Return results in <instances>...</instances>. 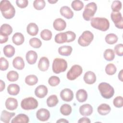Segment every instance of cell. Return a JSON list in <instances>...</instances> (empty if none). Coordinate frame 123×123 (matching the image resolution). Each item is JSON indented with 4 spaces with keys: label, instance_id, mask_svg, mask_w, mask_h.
<instances>
[{
    "label": "cell",
    "instance_id": "1",
    "mask_svg": "<svg viewBox=\"0 0 123 123\" xmlns=\"http://www.w3.org/2000/svg\"><path fill=\"white\" fill-rule=\"evenodd\" d=\"M0 10L3 16L7 19H12L15 15V8L9 0H3L0 1Z\"/></svg>",
    "mask_w": 123,
    "mask_h": 123
},
{
    "label": "cell",
    "instance_id": "2",
    "mask_svg": "<svg viewBox=\"0 0 123 123\" xmlns=\"http://www.w3.org/2000/svg\"><path fill=\"white\" fill-rule=\"evenodd\" d=\"M91 25L94 28L101 31H106L109 29L110 22L104 17H94L91 19Z\"/></svg>",
    "mask_w": 123,
    "mask_h": 123
},
{
    "label": "cell",
    "instance_id": "3",
    "mask_svg": "<svg viewBox=\"0 0 123 123\" xmlns=\"http://www.w3.org/2000/svg\"><path fill=\"white\" fill-rule=\"evenodd\" d=\"M98 89L101 96L106 99L111 98L114 94L113 87L106 82H101L100 83L98 86Z\"/></svg>",
    "mask_w": 123,
    "mask_h": 123
},
{
    "label": "cell",
    "instance_id": "4",
    "mask_svg": "<svg viewBox=\"0 0 123 123\" xmlns=\"http://www.w3.org/2000/svg\"><path fill=\"white\" fill-rule=\"evenodd\" d=\"M67 68V62L63 59L55 58L52 63V69L53 72L56 74L64 72Z\"/></svg>",
    "mask_w": 123,
    "mask_h": 123
},
{
    "label": "cell",
    "instance_id": "5",
    "mask_svg": "<svg viewBox=\"0 0 123 123\" xmlns=\"http://www.w3.org/2000/svg\"><path fill=\"white\" fill-rule=\"evenodd\" d=\"M97 10V6L96 3L92 2L87 4L83 12V18L87 21L90 20L96 12Z\"/></svg>",
    "mask_w": 123,
    "mask_h": 123
},
{
    "label": "cell",
    "instance_id": "6",
    "mask_svg": "<svg viewBox=\"0 0 123 123\" xmlns=\"http://www.w3.org/2000/svg\"><path fill=\"white\" fill-rule=\"evenodd\" d=\"M94 38L93 33L89 31H84L78 39V43L82 47H87L90 44Z\"/></svg>",
    "mask_w": 123,
    "mask_h": 123
},
{
    "label": "cell",
    "instance_id": "7",
    "mask_svg": "<svg viewBox=\"0 0 123 123\" xmlns=\"http://www.w3.org/2000/svg\"><path fill=\"white\" fill-rule=\"evenodd\" d=\"M38 106L37 100L33 97H28L23 99L21 102V108L25 110L36 109Z\"/></svg>",
    "mask_w": 123,
    "mask_h": 123
},
{
    "label": "cell",
    "instance_id": "8",
    "mask_svg": "<svg viewBox=\"0 0 123 123\" xmlns=\"http://www.w3.org/2000/svg\"><path fill=\"white\" fill-rule=\"evenodd\" d=\"M83 72L82 67L78 64L72 66L67 73L66 77L68 80H74L79 76Z\"/></svg>",
    "mask_w": 123,
    "mask_h": 123
},
{
    "label": "cell",
    "instance_id": "9",
    "mask_svg": "<svg viewBox=\"0 0 123 123\" xmlns=\"http://www.w3.org/2000/svg\"><path fill=\"white\" fill-rule=\"evenodd\" d=\"M111 18L117 28L119 29L123 28V18L120 12H112L111 14Z\"/></svg>",
    "mask_w": 123,
    "mask_h": 123
},
{
    "label": "cell",
    "instance_id": "10",
    "mask_svg": "<svg viewBox=\"0 0 123 123\" xmlns=\"http://www.w3.org/2000/svg\"><path fill=\"white\" fill-rule=\"evenodd\" d=\"M36 117L37 119L40 121H47L50 117V112L47 109L41 108L37 111Z\"/></svg>",
    "mask_w": 123,
    "mask_h": 123
},
{
    "label": "cell",
    "instance_id": "11",
    "mask_svg": "<svg viewBox=\"0 0 123 123\" xmlns=\"http://www.w3.org/2000/svg\"><path fill=\"white\" fill-rule=\"evenodd\" d=\"M60 97L62 100L69 102L72 101L74 98V93L73 91L69 88H64L61 91Z\"/></svg>",
    "mask_w": 123,
    "mask_h": 123
},
{
    "label": "cell",
    "instance_id": "12",
    "mask_svg": "<svg viewBox=\"0 0 123 123\" xmlns=\"http://www.w3.org/2000/svg\"><path fill=\"white\" fill-rule=\"evenodd\" d=\"M48 90L46 86L44 85H39L37 86L35 90V94L38 98H44L47 94Z\"/></svg>",
    "mask_w": 123,
    "mask_h": 123
},
{
    "label": "cell",
    "instance_id": "13",
    "mask_svg": "<svg viewBox=\"0 0 123 123\" xmlns=\"http://www.w3.org/2000/svg\"><path fill=\"white\" fill-rule=\"evenodd\" d=\"M93 111L92 106L89 104H85L81 106L79 108L80 113L84 116L90 115Z\"/></svg>",
    "mask_w": 123,
    "mask_h": 123
},
{
    "label": "cell",
    "instance_id": "14",
    "mask_svg": "<svg viewBox=\"0 0 123 123\" xmlns=\"http://www.w3.org/2000/svg\"><path fill=\"white\" fill-rule=\"evenodd\" d=\"M53 26L55 30L58 31H61L65 29L66 23L62 19L60 18H57L53 22Z\"/></svg>",
    "mask_w": 123,
    "mask_h": 123
},
{
    "label": "cell",
    "instance_id": "15",
    "mask_svg": "<svg viewBox=\"0 0 123 123\" xmlns=\"http://www.w3.org/2000/svg\"><path fill=\"white\" fill-rule=\"evenodd\" d=\"M84 80L85 82L88 85H91L95 83L96 81V76L95 73L91 71H87L84 75Z\"/></svg>",
    "mask_w": 123,
    "mask_h": 123
},
{
    "label": "cell",
    "instance_id": "16",
    "mask_svg": "<svg viewBox=\"0 0 123 123\" xmlns=\"http://www.w3.org/2000/svg\"><path fill=\"white\" fill-rule=\"evenodd\" d=\"M5 107L7 109L10 111H13L18 107V101L13 98H8L5 101Z\"/></svg>",
    "mask_w": 123,
    "mask_h": 123
},
{
    "label": "cell",
    "instance_id": "17",
    "mask_svg": "<svg viewBox=\"0 0 123 123\" xmlns=\"http://www.w3.org/2000/svg\"><path fill=\"white\" fill-rule=\"evenodd\" d=\"M49 66V62L46 57H42L38 63V68L39 70L45 72L46 71Z\"/></svg>",
    "mask_w": 123,
    "mask_h": 123
},
{
    "label": "cell",
    "instance_id": "18",
    "mask_svg": "<svg viewBox=\"0 0 123 123\" xmlns=\"http://www.w3.org/2000/svg\"><path fill=\"white\" fill-rule=\"evenodd\" d=\"M27 62L31 65L35 64L37 59V53L34 50H29L27 52L25 56Z\"/></svg>",
    "mask_w": 123,
    "mask_h": 123
},
{
    "label": "cell",
    "instance_id": "19",
    "mask_svg": "<svg viewBox=\"0 0 123 123\" xmlns=\"http://www.w3.org/2000/svg\"><path fill=\"white\" fill-rule=\"evenodd\" d=\"M61 14L64 17L70 19L73 17L74 12L70 7L67 6H64L61 8L60 10Z\"/></svg>",
    "mask_w": 123,
    "mask_h": 123
},
{
    "label": "cell",
    "instance_id": "20",
    "mask_svg": "<svg viewBox=\"0 0 123 123\" xmlns=\"http://www.w3.org/2000/svg\"><path fill=\"white\" fill-rule=\"evenodd\" d=\"M12 65L16 69L22 70L24 68L25 64L23 59L21 57L17 56L13 60Z\"/></svg>",
    "mask_w": 123,
    "mask_h": 123
},
{
    "label": "cell",
    "instance_id": "21",
    "mask_svg": "<svg viewBox=\"0 0 123 123\" xmlns=\"http://www.w3.org/2000/svg\"><path fill=\"white\" fill-rule=\"evenodd\" d=\"M27 33L32 36H36L39 31V28L37 24L34 23H29L26 27Z\"/></svg>",
    "mask_w": 123,
    "mask_h": 123
},
{
    "label": "cell",
    "instance_id": "22",
    "mask_svg": "<svg viewBox=\"0 0 123 123\" xmlns=\"http://www.w3.org/2000/svg\"><path fill=\"white\" fill-rule=\"evenodd\" d=\"M29 121V117L25 114L21 113L16 115L12 120V123H27Z\"/></svg>",
    "mask_w": 123,
    "mask_h": 123
},
{
    "label": "cell",
    "instance_id": "23",
    "mask_svg": "<svg viewBox=\"0 0 123 123\" xmlns=\"http://www.w3.org/2000/svg\"><path fill=\"white\" fill-rule=\"evenodd\" d=\"M12 42L17 46L22 45L25 41L24 35L19 32L15 33L12 37Z\"/></svg>",
    "mask_w": 123,
    "mask_h": 123
},
{
    "label": "cell",
    "instance_id": "24",
    "mask_svg": "<svg viewBox=\"0 0 123 123\" xmlns=\"http://www.w3.org/2000/svg\"><path fill=\"white\" fill-rule=\"evenodd\" d=\"M14 112H10L6 110H3L1 112L0 116V121L5 123H10L11 119L15 115Z\"/></svg>",
    "mask_w": 123,
    "mask_h": 123
},
{
    "label": "cell",
    "instance_id": "25",
    "mask_svg": "<svg viewBox=\"0 0 123 123\" xmlns=\"http://www.w3.org/2000/svg\"><path fill=\"white\" fill-rule=\"evenodd\" d=\"M97 111L100 115H106L110 113L111 111V108L109 105L103 103L98 106Z\"/></svg>",
    "mask_w": 123,
    "mask_h": 123
},
{
    "label": "cell",
    "instance_id": "26",
    "mask_svg": "<svg viewBox=\"0 0 123 123\" xmlns=\"http://www.w3.org/2000/svg\"><path fill=\"white\" fill-rule=\"evenodd\" d=\"M76 98L79 102H84L86 101L87 98V92L83 89L77 90L75 94Z\"/></svg>",
    "mask_w": 123,
    "mask_h": 123
},
{
    "label": "cell",
    "instance_id": "27",
    "mask_svg": "<svg viewBox=\"0 0 123 123\" xmlns=\"http://www.w3.org/2000/svg\"><path fill=\"white\" fill-rule=\"evenodd\" d=\"M73 48L70 46H62L59 48L58 53L62 56H68L71 55Z\"/></svg>",
    "mask_w": 123,
    "mask_h": 123
},
{
    "label": "cell",
    "instance_id": "28",
    "mask_svg": "<svg viewBox=\"0 0 123 123\" xmlns=\"http://www.w3.org/2000/svg\"><path fill=\"white\" fill-rule=\"evenodd\" d=\"M8 93L12 96L18 95L20 92V87L16 84H10L7 87Z\"/></svg>",
    "mask_w": 123,
    "mask_h": 123
},
{
    "label": "cell",
    "instance_id": "29",
    "mask_svg": "<svg viewBox=\"0 0 123 123\" xmlns=\"http://www.w3.org/2000/svg\"><path fill=\"white\" fill-rule=\"evenodd\" d=\"M3 52L6 57L11 58L14 55L15 48L11 45H7L4 47Z\"/></svg>",
    "mask_w": 123,
    "mask_h": 123
},
{
    "label": "cell",
    "instance_id": "30",
    "mask_svg": "<svg viewBox=\"0 0 123 123\" xmlns=\"http://www.w3.org/2000/svg\"><path fill=\"white\" fill-rule=\"evenodd\" d=\"M54 40L56 43L58 44H62L67 42V36L65 32L59 33L56 35Z\"/></svg>",
    "mask_w": 123,
    "mask_h": 123
},
{
    "label": "cell",
    "instance_id": "31",
    "mask_svg": "<svg viewBox=\"0 0 123 123\" xmlns=\"http://www.w3.org/2000/svg\"><path fill=\"white\" fill-rule=\"evenodd\" d=\"M12 32V26L7 24H4L1 25L0 29V34L6 36L10 35Z\"/></svg>",
    "mask_w": 123,
    "mask_h": 123
},
{
    "label": "cell",
    "instance_id": "32",
    "mask_svg": "<svg viewBox=\"0 0 123 123\" xmlns=\"http://www.w3.org/2000/svg\"><path fill=\"white\" fill-rule=\"evenodd\" d=\"M118 39V37L116 35L113 33H110L105 37V40L107 43L112 45L116 43Z\"/></svg>",
    "mask_w": 123,
    "mask_h": 123
},
{
    "label": "cell",
    "instance_id": "33",
    "mask_svg": "<svg viewBox=\"0 0 123 123\" xmlns=\"http://www.w3.org/2000/svg\"><path fill=\"white\" fill-rule=\"evenodd\" d=\"M59 102L57 96L56 95H51L49 96L47 99V104L49 107L55 106Z\"/></svg>",
    "mask_w": 123,
    "mask_h": 123
},
{
    "label": "cell",
    "instance_id": "34",
    "mask_svg": "<svg viewBox=\"0 0 123 123\" xmlns=\"http://www.w3.org/2000/svg\"><path fill=\"white\" fill-rule=\"evenodd\" d=\"M38 82L37 77L34 74H30L26 76L25 82L28 86H34Z\"/></svg>",
    "mask_w": 123,
    "mask_h": 123
},
{
    "label": "cell",
    "instance_id": "35",
    "mask_svg": "<svg viewBox=\"0 0 123 123\" xmlns=\"http://www.w3.org/2000/svg\"><path fill=\"white\" fill-rule=\"evenodd\" d=\"M104 59L107 61H111L115 58V53L113 50L111 49H106L103 54Z\"/></svg>",
    "mask_w": 123,
    "mask_h": 123
},
{
    "label": "cell",
    "instance_id": "36",
    "mask_svg": "<svg viewBox=\"0 0 123 123\" xmlns=\"http://www.w3.org/2000/svg\"><path fill=\"white\" fill-rule=\"evenodd\" d=\"M72 107L68 104H64L62 105L60 108L61 113L65 116L69 115L72 112Z\"/></svg>",
    "mask_w": 123,
    "mask_h": 123
},
{
    "label": "cell",
    "instance_id": "37",
    "mask_svg": "<svg viewBox=\"0 0 123 123\" xmlns=\"http://www.w3.org/2000/svg\"><path fill=\"white\" fill-rule=\"evenodd\" d=\"M52 36V32L49 29H45L40 33V37L41 38L44 40L48 41L51 39Z\"/></svg>",
    "mask_w": 123,
    "mask_h": 123
},
{
    "label": "cell",
    "instance_id": "38",
    "mask_svg": "<svg viewBox=\"0 0 123 123\" xmlns=\"http://www.w3.org/2000/svg\"><path fill=\"white\" fill-rule=\"evenodd\" d=\"M29 43L32 47L35 49L39 48L42 45L41 41L37 37L31 38L29 41Z\"/></svg>",
    "mask_w": 123,
    "mask_h": 123
},
{
    "label": "cell",
    "instance_id": "39",
    "mask_svg": "<svg viewBox=\"0 0 123 123\" xmlns=\"http://www.w3.org/2000/svg\"><path fill=\"white\" fill-rule=\"evenodd\" d=\"M117 71V68L114 64L110 63L108 64L105 67L106 73L110 75H113L115 74Z\"/></svg>",
    "mask_w": 123,
    "mask_h": 123
},
{
    "label": "cell",
    "instance_id": "40",
    "mask_svg": "<svg viewBox=\"0 0 123 123\" xmlns=\"http://www.w3.org/2000/svg\"><path fill=\"white\" fill-rule=\"evenodd\" d=\"M19 74L16 71H10L7 74V78L10 82H15L18 79Z\"/></svg>",
    "mask_w": 123,
    "mask_h": 123
},
{
    "label": "cell",
    "instance_id": "41",
    "mask_svg": "<svg viewBox=\"0 0 123 123\" xmlns=\"http://www.w3.org/2000/svg\"><path fill=\"white\" fill-rule=\"evenodd\" d=\"M72 8L76 11H79L81 10L84 7L83 2L79 0H75L72 1L71 3Z\"/></svg>",
    "mask_w": 123,
    "mask_h": 123
},
{
    "label": "cell",
    "instance_id": "42",
    "mask_svg": "<svg viewBox=\"0 0 123 123\" xmlns=\"http://www.w3.org/2000/svg\"><path fill=\"white\" fill-rule=\"evenodd\" d=\"M46 3L44 0H36L33 2V6L37 10H41L44 8Z\"/></svg>",
    "mask_w": 123,
    "mask_h": 123
},
{
    "label": "cell",
    "instance_id": "43",
    "mask_svg": "<svg viewBox=\"0 0 123 123\" xmlns=\"http://www.w3.org/2000/svg\"><path fill=\"white\" fill-rule=\"evenodd\" d=\"M122 2L119 0H114L112 2L111 8L112 12H119L122 9Z\"/></svg>",
    "mask_w": 123,
    "mask_h": 123
},
{
    "label": "cell",
    "instance_id": "44",
    "mask_svg": "<svg viewBox=\"0 0 123 123\" xmlns=\"http://www.w3.org/2000/svg\"><path fill=\"white\" fill-rule=\"evenodd\" d=\"M60 79L57 76H51L48 80V83L51 86H57L60 84Z\"/></svg>",
    "mask_w": 123,
    "mask_h": 123
},
{
    "label": "cell",
    "instance_id": "45",
    "mask_svg": "<svg viewBox=\"0 0 123 123\" xmlns=\"http://www.w3.org/2000/svg\"><path fill=\"white\" fill-rule=\"evenodd\" d=\"M113 104L116 108H121L123 106V98L121 96H117L113 100Z\"/></svg>",
    "mask_w": 123,
    "mask_h": 123
},
{
    "label": "cell",
    "instance_id": "46",
    "mask_svg": "<svg viewBox=\"0 0 123 123\" xmlns=\"http://www.w3.org/2000/svg\"><path fill=\"white\" fill-rule=\"evenodd\" d=\"M9 67L8 61L3 57L0 59V69L1 71H6Z\"/></svg>",
    "mask_w": 123,
    "mask_h": 123
},
{
    "label": "cell",
    "instance_id": "47",
    "mask_svg": "<svg viewBox=\"0 0 123 123\" xmlns=\"http://www.w3.org/2000/svg\"><path fill=\"white\" fill-rule=\"evenodd\" d=\"M115 53L119 56H122L123 55V44H118L116 45L114 48Z\"/></svg>",
    "mask_w": 123,
    "mask_h": 123
},
{
    "label": "cell",
    "instance_id": "48",
    "mask_svg": "<svg viewBox=\"0 0 123 123\" xmlns=\"http://www.w3.org/2000/svg\"><path fill=\"white\" fill-rule=\"evenodd\" d=\"M67 36V43L71 42L73 41H74L76 38V35L72 31H68L65 32Z\"/></svg>",
    "mask_w": 123,
    "mask_h": 123
},
{
    "label": "cell",
    "instance_id": "49",
    "mask_svg": "<svg viewBox=\"0 0 123 123\" xmlns=\"http://www.w3.org/2000/svg\"><path fill=\"white\" fill-rule=\"evenodd\" d=\"M16 4L20 8H25L28 4V1L27 0H16Z\"/></svg>",
    "mask_w": 123,
    "mask_h": 123
},
{
    "label": "cell",
    "instance_id": "50",
    "mask_svg": "<svg viewBox=\"0 0 123 123\" xmlns=\"http://www.w3.org/2000/svg\"><path fill=\"white\" fill-rule=\"evenodd\" d=\"M8 36L0 34V43L3 44L6 43L8 40Z\"/></svg>",
    "mask_w": 123,
    "mask_h": 123
},
{
    "label": "cell",
    "instance_id": "51",
    "mask_svg": "<svg viewBox=\"0 0 123 123\" xmlns=\"http://www.w3.org/2000/svg\"><path fill=\"white\" fill-rule=\"evenodd\" d=\"M78 123H90L91 121L89 118L84 117L80 118L78 121Z\"/></svg>",
    "mask_w": 123,
    "mask_h": 123
},
{
    "label": "cell",
    "instance_id": "52",
    "mask_svg": "<svg viewBox=\"0 0 123 123\" xmlns=\"http://www.w3.org/2000/svg\"><path fill=\"white\" fill-rule=\"evenodd\" d=\"M5 87V84L4 82H3L2 80H0V91H2Z\"/></svg>",
    "mask_w": 123,
    "mask_h": 123
},
{
    "label": "cell",
    "instance_id": "53",
    "mask_svg": "<svg viewBox=\"0 0 123 123\" xmlns=\"http://www.w3.org/2000/svg\"><path fill=\"white\" fill-rule=\"evenodd\" d=\"M118 78L121 81L123 82V70H121L118 74Z\"/></svg>",
    "mask_w": 123,
    "mask_h": 123
},
{
    "label": "cell",
    "instance_id": "54",
    "mask_svg": "<svg viewBox=\"0 0 123 123\" xmlns=\"http://www.w3.org/2000/svg\"><path fill=\"white\" fill-rule=\"evenodd\" d=\"M68 121L66 120L65 119H60L57 121V123H68Z\"/></svg>",
    "mask_w": 123,
    "mask_h": 123
},
{
    "label": "cell",
    "instance_id": "55",
    "mask_svg": "<svg viewBox=\"0 0 123 123\" xmlns=\"http://www.w3.org/2000/svg\"><path fill=\"white\" fill-rule=\"evenodd\" d=\"M49 3H51V4H54V3H56L57 1H58V0H49L48 1Z\"/></svg>",
    "mask_w": 123,
    "mask_h": 123
}]
</instances>
